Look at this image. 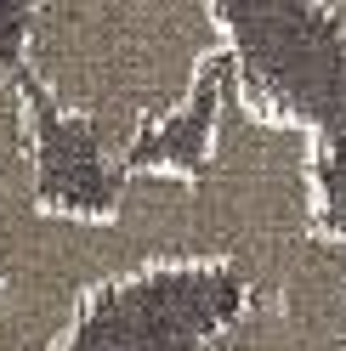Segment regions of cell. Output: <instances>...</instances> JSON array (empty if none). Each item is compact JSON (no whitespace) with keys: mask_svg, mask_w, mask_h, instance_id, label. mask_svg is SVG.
Returning a JSON list of instances; mask_svg holds the SVG:
<instances>
[{"mask_svg":"<svg viewBox=\"0 0 346 351\" xmlns=\"http://www.w3.org/2000/svg\"><path fill=\"white\" fill-rule=\"evenodd\" d=\"M227 51V12L205 0H91L23 17L34 85L62 119L91 130L108 159L159 136Z\"/></svg>","mask_w":346,"mask_h":351,"instance_id":"6da1fadb","label":"cell"},{"mask_svg":"<svg viewBox=\"0 0 346 351\" xmlns=\"http://www.w3.org/2000/svg\"><path fill=\"white\" fill-rule=\"evenodd\" d=\"M239 317H227L199 351H346V232L323 227L290 238L250 267Z\"/></svg>","mask_w":346,"mask_h":351,"instance_id":"7a4b0ae2","label":"cell"},{"mask_svg":"<svg viewBox=\"0 0 346 351\" xmlns=\"http://www.w3.org/2000/svg\"><path fill=\"white\" fill-rule=\"evenodd\" d=\"M330 23H335V29H346V6H335V12H330Z\"/></svg>","mask_w":346,"mask_h":351,"instance_id":"3957f363","label":"cell"}]
</instances>
